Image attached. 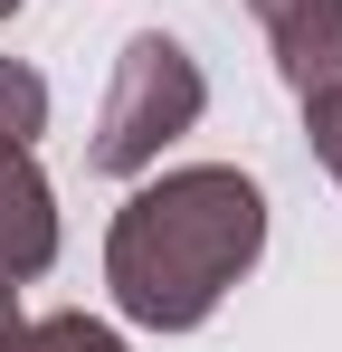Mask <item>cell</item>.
Segmentation results:
<instances>
[{
    "label": "cell",
    "mask_w": 342,
    "mask_h": 352,
    "mask_svg": "<svg viewBox=\"0 0 342 352\" xmlns=\"http://www.w3.org/2000/svg\"><path fill=\"white\" fill-rule=\"evenodd\" d=\"M257 257H266V190L238 162H181L114 210L105 286L114 314L143 333H200Z\"/></svg>",
    "instance_id": "obj_1"
},
{
    "label": "cell",
    "mask_w": 342,
    "mask_h": 352,
    "mask_svg": "<svg viewBox=\"0 0 342 352\" xmlns=\"http://www.w3.org/2000/svg\"><path fill=\"white\" fill-rule=\"evenodd\" d=\"M200 105H209L200 58H190L181 38H162V29H143V38H124V58H114V86H105V105H95V143H86V162L114 172V181L152 172L171 143L200 124Z\"/></svg>",
    "instance_id": "obj_2"
},
{
    "label": "cell",
    "mask_w": 342,
    "mask_h": 352,
    "mask_svg": "<svg viewBox=\"0 0 342 352\" xmlns=\"http://www.w3.org/2000/svg\"><path fill=\"white\" fill-rule=\"evenodd\" d=\"M295 96H342V0H247Z\"/></svg>",
    "instance_id": "obj_3"
},
{
    "label": "cell",
    "mask_w": 342,
    "mask_h": 352,
    "mask_svg": "<svg viewBox=\"0 0 342 352\" xmlns=\"http://www.w3.org/2000/svg\"><path fill=\"white\" fill-rule=\"evenodd\" d=\"M57 267V190L29 153L0 143V276H48Z\"/></svg>",
    "instance_id": "obj_4"
},
{
    "label": "cell",
    "mask_w": 342,
    "mask_h": 352,
    "mask_svg": "<svg viewBox=\"0 0 342 352\" xmlns=\"http://www.w3.org/2000/svg\"><path fill=\"white\" fill-rule=\"evenodd\" d=\"M48 133V76L38 67H19V58H0V143L10 153H29Z\"/></svg>",
    "instance_id": "obj_5"
},
{
    "label": "cell",
    "mask_w": 342,
    "mask_h": 352,
    "mask_svg": "<svg viewBox=\"0 0 342 352\" xmlns=\"http://www.w3.org/2000/svg\"><path fill=\"white\" fill-rule=\"evenodd\" d=\"M0 352H124V333L95 324V314H38V324H19Z\"/></svg>",
    "instance_id": "obj_6"
},
{
    "label": "cell",
    "mask_w": 342,
    "mask_h": 352,
    "mask_svg": "<svg viewBox=\"0 0 342 352\" xmlns=\"http://www.w3.org/2000/svg\"><path fill=\"white\" fill-rule=\"evenodd\" d=\"M304 143H314V162L342 181V96H304Z\"/></svg>",
    "instance_id": "obj_7"
},
{
    "label": "cell",
    "mask_w": 342,
    "mask_h": 352,
    "mask_svg": "<svg viewBox=\"0 0 342 352\" xmlns=\"http://www.w3.org/2000/svg\"><path fill=\"white\" fill-rule=\"evenodd\" d=\"M10 333H19V286L0 276V343H10Z\"/></svg>",
    "instance_id": "obj_8"
},
{
    "label": "cell",
    "mask_w": 342,
    "mask_h": 352,
    "mask_svg": "<svg viewBox=\"0 0 342 352\" xmlns=\"http://www.w3.org/2000/svg\"><path fill=\"white\" fill-rule=\"evenodd\" d=\"M10 10H19V0H0V19H10Z\"/></svg>",
    "instance_id": "obj_9"
}]
</instances>
